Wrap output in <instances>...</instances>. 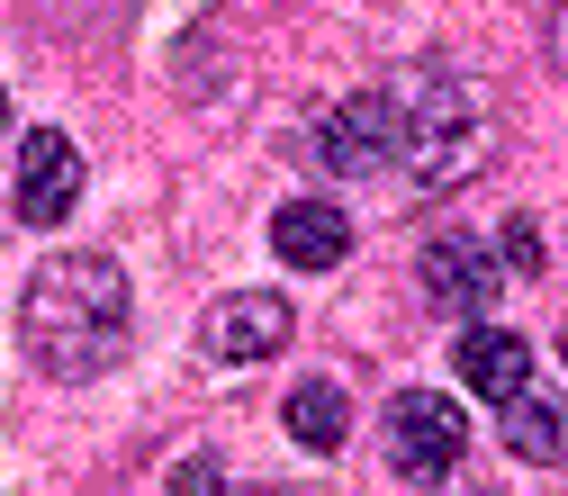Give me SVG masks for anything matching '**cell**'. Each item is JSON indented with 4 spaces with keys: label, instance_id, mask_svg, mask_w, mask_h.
<instances>
[{
    "label": "cell",
    "instance_id": "1",
    "mask_svg": "<svg viewBox=\"0 0 568 496\" xmlns=\"http://www.w3.org/2000/svg\"><path fill=\"white\" fill-rule=\"evenodd\" d=\"M19 343L45 379H100L135 343V290L109 253H54L37 262L19 298Z\"/></svg>",
    "mask_w": 568,
    "mask_h": 496
},
{
    "label": "cell",
    "instance_id": "2",
    "mask_svg": "<svg viewBox=\"0 0 568 496\" xmlns=\"http://www.w3.org/2000/svg\"><path fill=\"white\" fill-rule=\"evenodd\" d=\"M388 100H397V154H406L415 190H452V181L487 172L496 126H487V100L469 91V73H406Z\"/></svg>",
    "mask_w": 568,
    "mask_h": 496
},
{
    "label": "cell",
    "instance_id": "3",
    "mask_svg": "<svg viewBox=\"0 0 568 496\" xmlns=\"http://www.w3.org/2000/svg\"><path fill=\"white\" fill-rule=\"evenodd\" d=\"M460 452H469L460 397H443V388H397V397H388V469H397V478L443 487V478L460 469Z\"/></svg>",
    "mask_w": 568,
    "mask_h": 496
},
{
    "label": "cell",
    "instance_id": "4",
    "mask_svg": "<svg viewBox=\"0 0 568 496\" xmlns=\"http://www.w3.org/2000/svg\"><path fill=\"white\" fill-rule=\"evenodd\" d=\"M415 280H424V298H434L443 316H487V307H496V290H506V262H496V244H487V235L443 226L434 244H424Z\"/></svg>",
    "mask_w": 568,
    "mask_h": 496
},
{
    "label": "cell",
    "instance_id": "5",
    "mask_svg": "<svg viewBox=\"0 0 568 496\" xmlns=\"http://www.w3.org/2000/svg\"><path fill=\"white\" fill-rule=\"evenodd\" d=\"M316 154H325V172H343V181L388 172V163H397V100H388V91L334 100V109L316 118Z\"/></svg>",
    "mask_w": 568,
    "mask_h": 496
},
{
    "label": "cell",
    "instance_id": "6",
    "mask_svg": "<svg viewBox=\"0 0 568 496\" xmlns=\"http://www.w3.org/2000/svg\"><path fill=\"white\" fill-rule=\"evenodd\" d=\"M298 334V307L280 298V290H235V298H217L207 307V352H217V362H271L280 343Z\"/></svg>",
    "mask_w": 568,
    "mask_h": 496
},
{
    "label": "cell",
    "instance_id": "7",
    "mask_svg": "<svg viewBox=\"0 0 568 496\" xmlns=\"http://www.w3.org/2000/svg\"><path fill=\"white\" fill-rule=\"evenodd\" d=\"M82 207V145L63 126H37L19 154V217L28 226H63Z\"/></svg>",
    "mask_w": 568,
    "mask_h": 496
},
{
    "label": "cell",
    "instance_id": "8",
    "mask_svg": "<svg viewBox=\"0 0 568 496\" xmlns=\"http://www.w3.org/2000/svg\"><path fill=\"white\" fill-rule=\"evenodd\" d=\"M271 253L290 262V271H334L352 253V217H343L334 199H290L271 217Z\"/></svg>",
    "mask_w": 568,
    "mask_h": 496
},
{
    "label": "cell",
    "instance_id": "9",
    "mask_svg": "<svg viewBox=\"0 0 568 496\" xmlns=\"http://www.w3.org/2000/svg\"><path fill=\"white\" fill-rule=\"evenodd\" d=\"M452 371H460L469 397H496V406H506L515 388H532V343L506 334V325H469L460 352H452Z\"/></svg>",
    "mask_w": 568,
    "mask_h": 496
},
{
    "label": "cell",
    "instance_id": "10",
    "mask_svg": "<svg viewBox=\"0 0 568 496\" xmlns=\"http://www.w3.org/2000/svg\"><path fill=\"white\" fill-rule=\"evenodd\" d=\"M290 434H298L307 452H343V434H352V397H343L334 379H298V388H290Z\"/></svg>",
    "mask_w": 568,
    "mask_h": 496
},
{
    "label": "cell",
    "instance_id": "11",
    "mask_svg": "<svg viewBox=\"0 0 568 496\" xmlns=\"http://www.w3.org/2000/svg\"><path fill=\"white\" fill-rule=\"evenodd\" d=\"M506 452L532 460V469H559V406L550 397H532V388L506 397Z\"/></svg>",
    "mask_w": 568,
    "mask_h": 496
},
{
    "label": "cell",
    "instance_id": "12",
    "mask_svg": "<svg viewBox=\"0 0 568 496\" xmlns=\"http://www.w3.org/2000/svg\"><path fill=\"white\" fill-rule=\"evenodd\" d=\"M496 262H506V271H550V244H541V217H506V244H496Z\"/></svg>",
    "mask_w": 568,
    "mask_h": 496
},
{
    "label": "cell",
    "instance_id": "13",
    "mask_svg": "<svg viewBox=\"0 0 568 496\" xmlns=\"http://www.w3.org/2000/svg\"><path fill=\"white\" fill-rule=\"evenodd\" d=\"M172 496H226V460H217V452H190V460L172 469Z\"/></svg>",
    "mask_w": 568,
    "mask_h": 496
},
{
    "label": "cell",
    "instance_id": "14",
    "mask_svg": "<svg viewBox=\"0 0 568 496\" xmlns=\"http://www.w3.org/2000/svg\"><path fill=\"white\" fill-rule=\"evenodd\" d=\"M0 135H10V91H0Z\"/></svg>",
    "mask_w": 568,
    "mask_h": 496
},
{
    "label": "cell",
    "instance_id": "15",
    "mask_svg": "<svg viewBox=\"0 0 568 496\" xmlns=\"http://www.w3.org/2000/svg\"><path fill=\"white\" fill-rule=\"evenodd\" d=\"M262 496H280V487H262Z\"/></svg>",
    "mask_w": 568,
    "mask_h": 496
}]
</instances>
